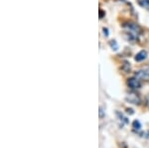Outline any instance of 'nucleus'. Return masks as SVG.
<instances>
[{"mask_svg": "<svg viewBox=\"0 0 149 148\" xmlns=\"http://www.w3.org/2000/svg\"><path fill=\"white\" fill-rule=\"evenodd\" d=\"M137 1L140 6H142V7L149 10V0H137Z\"/></svg>", "mask_w": 149, "mask_h": 148, "instance_id": "39448f33", "label": "nucleus"}, {"mask_svg": "<svg viewBox=\"0 0 149 148\" xmlns=\"http://www.w3.org/2000/svg\"><path fill=\"white\" fill-rule=\"evenodd\" d=\"M146 58H147V52H146V51H140L139 53L136 54L135 61L141 62V61H143V60H145Z\"/></svg>", "mask_w": 149, "mask_h": 148, "instance_id": "20e7f679", "label": "nucleus"}, {"mask_svg": "<svg viewBox=\"0 0 149 148\" xmlns=\"http://www.w3.org/2000/svg\"><path fill=\"white\" fill-rule=\"evenodd\" d=\"M126 111H127V113H129V114H133L134 113L133 109H131V108H126Z\"/></svg>", "mask_w": 149, "mask_h": 148, "instance_id": "9b49d317", "label": "nucleus"}, {"mask_svg": "<svg viewBox=\"0 0 149 148\" xmlns=\"http://www.w3.org/2000/svg\"><path fill=\"white\" fill-rule=\"evenodd\" d=\"M122 70L124 71L125 73H128L129 71H130V65L127 63V62H124V64H123V67H122Z\"/></svg>", "mask_w": 149, "mask_h": 148, "instance_id": "0eeeda50", "label": "nucleus"}, {"mask_svg": "<svg viewBox=\"0 0 149 148\" xmlns=\"http://www.w3.org/2000/svg\"><path fill=\"white\" fill-rule=\"evenodd\" d=\"M104 11H102V10H100V19H102V18L104 17Z\"/></svg>", "mask_w": 149, "mask_h": 148, "instance_id": "ddd939ff", "label": "nucleus"}, {"mask_svg": "<svg viewBox=\"0 0 149 148\" xmlns=\"http://www.w3.org/2000/svg\"><path fill=\"white\" fill-rule=\"evenodd\" d=\"M104 34L106 35V36H108V30L106 28H104Z\"/></svg>", "mask_w": 149, "mask_h": 148, "instance_id": "f8f14e48", "label": "nucleus"}, {"mask_svg": "<svg viewBox=\"0 0 149 148\" xmlns=\"http://www.w3.org/2000/svg\"><path fill=\"white\" fill-rule=\"evenodd\" d=\"M135 78H137L139 81H148L149 80V73L147 71H137L135 73Z\"/></svg>", "mask_w": 149, "mask_h": 148, "instance_id": "7ed1b4c3", "label": "nucleus"}, {"mask_svg": "<svg viewBox=\"0 0 149 148\" xmlns=\"http://www.w3.org/2000/svg\"><path fill=\"white\" fill-rule=\"evenodd\" d=\"M100 118L104 117V110H102V107L100 108Z\"/></svg>", "mask_w": 149, "mask_h": 148, "instance_id": "9d476101", "label": "nucleus"}, {"mask_svg": "<svg viewBox=\"0 0 149 148\" xmlns=\"http://www.w3.org/2000/svg\"><path fill=\"white\" fill-rule=\"evenodd\" d=\"M127 85L131 89H138L141 87V83L137 78H130L127 81Z\"/></svg>", "mask_w": 149, "mask_h": 148, "instance_id": "f03ea898", "label": "nucleus"}, {"mask_svg": "<svg viewBox=\"0 0 149 148\" xmlns=\"http://www.w3.org/2000/svg\"><path fill=\"white\" fill-rule=\"evenodd\" d=\"M116 114H117V116H118V117L120 118L121 121H123V122H124V123H128V120H127V118H126V117H124V116H123L122 114L119 113V112H116Z\"/></svg>", "mask_w": 149, "mask_h": 148, "instance_id": "6e6552de", "label": "nucleus"}, {"mask_svg": "<svg viewBox=\"0 0 149 148\" xmlns=\"http://www.w3.org/2000/svg\"><path fill=\"white\" fill-rule=\"evenodd\" d=\"M110 46H112V48H113V46H114V50H117V48H118V46H117V44H116V42H115L114 40H113V41H110Z\"/></svg>", "mask_w": 149, "mask_h": 148, "instance_id": "1a4fd4ad", "label": "nucleus"}, {"mask_svg": "<svg viewBox=\"0 0 149 148\" xmlns=\"http://www.w3.org/2000/svg\"><path fill=\"white\" fill-rule=\"evenodd\" d=\"M126 101H129L132 105H140V103H141L139 95L135 93H129L128 95L126 97Z\"/></svg>", "mask_w": 149, "mask_h": 148, "instance_id": "f257e3e1", "label": "nucleus"}, {"mask_svg": "<svg viewBox=\"0 0 149 148\" xmlns=\"http://www.w3.org/2000/svg\"><path fill=\"white\" fill-rule=\"evenodd\" d=\"M132 127H133L134 130H140L141 129V123H140L139 120H134L133 122H132Z\"/></svg>", "mask_w": 149, "mask_h": 148, "instance_id": "423d86ee", "label": "nucleus"}]
</instances>
